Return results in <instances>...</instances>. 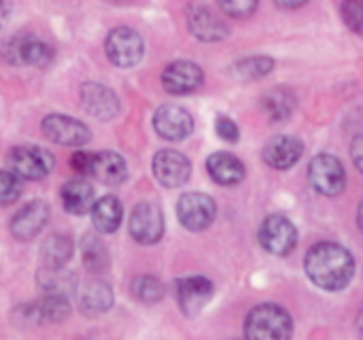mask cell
Returning <instances> with one entry per match:
<instances>
[{"mask_svg": "<svg viewBox=\"0 0 363 340\" xmlns=\"http://www.w3.org/2000/svg\"><path fill=\"white\" fill-rule=\"evenodd\" d=\"M62 202H64V209L72 215H85V213H91L94 207H96V194H94V187L83 181V179H72L68 181L64 187H62Z\"/></svg>", "mask_w": 363, "mask_h": 340, "instance_id": "20", "label": "cell"}, {"mask_svg": "<svg viewBox=\"0 0 363 340\" xmlns=\"http://www.w3.org/2000/svg\"><path fill=\"white\" fill-rule=\"evenodd\" d=\"M79 307L83 313L87 315H100L106 313L113 307V292L111 285L100 281V279H91L87 281L81 290H79Z\"/></svg>", "mask_w": 363, "mask_h": 340, "instance_id": "21", "label": "cell"}, {"mask_svg": "<svg viewBox=\"0 0 363 340\" xmlns=\"http://www.w3.org/2000/svg\"><path fill=\"white\" fill-rule=\"evenodd\" d=\"M232 340H238V339H232Z\"/></svg>", "mask_w": 363, "mask_h": 340, "instance_id": "40", "label": "cell"}, {"mask_svg": "<svg viewBox=\"0 0 363 340\" xmlns=\"http://www.w3.org/2000/svg\"><path fill=\"white\" fill-rule=\"evenodd\" d=\"M294 106H296L294 94H291L289 89H283V87L270 92V94L264 98V109H266V113H268V117H270L272 121H283V119H287V117L291 115Z\"/></svg>", "mask_w": 363, "mask_h": 340, "instance_id": "27", "label": "cell"}, {"mask_svg": "<svg viewBox=\"0 0 363 340\" xmlns=\"http://www.w3.org/2000/svg\"><path fill=\"white\" fill-rule=\"evenodd\" d=\"M28 317L32 322H43V324H60L70 315V305L68 298L62 296H45L36 305L26 307Z\"/></svg>", "mask_w": 363, "mask_h": 340, "instance_id": "23", "label": "cell"}, {"mask_svg": "<svg viewBox=\"0 0 363 340\" xmlns=\"http://www.w3.org/2000/svg\"><path fill=\"white\" fill-rule=\"evenodd\" d=\"M106 55L108 60L119 66V68H132L140 62L145 45L143 38L136 30L132 28H115L111 30V34L106 36Z\"/></svg>", "mask_w": 363, "mask_h": 340, "instance_id": "6", "label": "cell"}, {"mask_svg": "<svg viewBox=\"0 0 363 340\" xmlns=\"http://www.w3.org/2000/svg\"><path fill=\"white\" fill-rule=\"evenodd\" d=\"M206 170L211 179L219 185H236L245 179V164L225 151L213 153L206 160Z\"/></svg>", "mask_w": 363, "mask_h": 340, "instance_id": "19", "label": "cell"}, {"mask_svg": "<svg viewBox=\"0 0 363 340\" xmlns=\"http://www.w3.org/2000/svg\"><path fill=\"white\" fill-rule=\"evenodd\" d=\"M351 155H353L355 166L363 172V134L362 136H357V138L351 143Z\"/></svg>", "mask_w": 363, "mask_h": 340, "instance_id": "36", "label": "cell"}, {"mask_svg": "<svg viewBox=\"0 0 363 340\" xmlns=\"http://www.w3.org/2000/svg\"><path fill=\"white\" fill-rule=\"evenodd\" d=\"M70 164H72V168H74L77 172H83V175H91L94 153H83V151H79V153H74V155H72Z\"/></svg>", "mask_w": 363, "mask_h": 340, "instance_id": "35", "label": "cell"}, {"mask_svg": "<svg viewBox=\"0 0 363 340\" xmlns=\"http://www.w3.org/2000/svg\"><path fill=\"white\" fill-rule=\"evenodd\" d=\"M81 100L85 111L102 121H108L119 113V98L102 83H85L81 87Z\"/></svg>", "mask_w": 363, "mask_h": 340, "instance_id": "18", "label": "cell"}, {"mask_svg": "<svg viewBox=\"0 0 363 340\" xmlns=\"http://www.w3.org/2000/svg\"><path fill=\"white\" fill-rule=\"evenodd\" d=\"M302 153H304V143L296 136H289V134L274 136L264 147L266 164L277 168V170H287V168L296 166L300 162Z\"/></svg>", "mask_w": 363, "mask_h": 340, "instance_id": "16", "label": "cell"}, {"mask_svg": "<svg viewBox=\"0 0 363 340\" xmlns=\"http://www.w3.org/2000/svg\"><path fill=\"white\" fill-rule=\"evenodd\" d=\"M259 243L272 256H289L298 245V230L285 215H270L259 228Z\"/></svg>", "mask_w": 363, "mask_h": 340, "instance_id": "5", "label": "cell"}, {"mask_svg": "<svg viewBox=\"0 0 363 340\" xmlns=\"http://www.w3.org/2000/svg\"><path fill=\"white\" fill-rule=\"evenodd\" d=\"M291 315L279 305L255 307L245 322V340H291Z\"/></svg>", "mask_w": 363, "mask_h": 340, "instance_id": "2", "label": "cell"}, {"mask_svg": "<svg viewBox=\"0 0 363 340\" xmlns=\"http://www.w3.org/2000/svg\"><path fill=\"white\" fill-rule=\"evenodd\" d=\"M342 17L347 26L363 36V0H349L342 4Z\"/></svg>", "mask_w": 363, "mask_h": 340, "instance_id": "32", "label": "cell"}, {"mask_svg": "<svg viewBox=\"0 0 363 340\" xmlns=\"http://www.w3.org/2000/svg\"><path fill=\"white\" fill-rule=\"evenodd\" d=\"M49 215H51V211H49V207L43 200L28 202L26 207H21L13 215V221H11L13 236L19 238V241H30V238L38 236L40 230L47 226Z\"/></svg>", "mask_w": 363, "mask_h": 340, "instance_id": "15", "label": "cell"}, {"mask_svg": "<svg viewBox=\"0 0 363 340\" xmlns=\"http://www.w3.org/2000/svg\"><path fill=\"white\" fill-rule=\"evenodd\" d=\"M9 170L21 179H30V181H38L43 177H47L53 170V155L47 149L40 147H30V145H21V147H13L9 151Z\"/></svg>", "mask_w": 363, "mask_h": 340, "instance_id": "3", "label": "cell"}, {"mask_svg": "<svg viewBox=\"0 0 363 340\" xmlns=\"http://www.w3.org/2000/svg\"><path fill=\"white\" fill-rule=\"evenodd\" d=\"M132 292H134V296H136L140 302L153 305V302H160V300L164 298L166 287H164V283H162L160 279H155V277H138V279H134V283H132Z\"/></svg>", "mask_w": 363, "mask_h": 340, "instance_id": "29", "label": "cell"}, {"mask_svg": "<svg viewBox=\"0 0 363 340\" xmlns=\"http://www.w3.org/2000/svg\"><path fill=\"white\" fill-rule=\"evenodd\" d=\"M83 264L91 273H100V270H104L108 266L106 247L94 234H87L83 238Z\"/></svg>", "mask_w": 363, "mask_h": 340, "instance_id": "28", "label": "cell"}, {"mask_svg": "<svg viewBox=\"0 0 363 340\" xmlns=\"http://www.w3.org/2000/svg\"><path fill=\"white\" fill-rule=\"evenodd\" d=\"M304 270L317 287L325 292H340L351 283L355 262L345 247L336 243H319L306 253Z\"/></svg>", "mask_w": 363, "mask_h": 340, "instance_id": "1", "label": "cell"}, {"mask_svg": "<svg viewBox=\"0 0 363 340\" xmlns=\"http://www.w3.org/2000/svg\"><path fill=\"white\" fill-rule=\"evenodd\" d=\"M91 175L98 181L106 183V185H119L128 177V166H125V160L119 153L102 151V153H94Z\"/></svg>", "mask_w": 363, "mask_h": 340, "instance_id": "22", "label": "cell"}, {"mask_svg": "<svg viewBox=\"0 0 363 340\" xmlns=\"http://www.w3.org/2000/svg\"><path fill=\"white\" fill-rule=\"evenodd\" d=\"M272 68H274V60H270V57H262V55L247 57L236 64V77L245 79V81H255V79H262L268 72H272Z\"/></svg>", "mask_w": 363, "mask_h": 340, "instance_id": "30", "label": "cell"}, {"mask_svg": "<svg viewBox=\"0 0 363 340\" xmlns=\"http://www.w3.org/2000/svg\"><path fill=\"white\" fill-rule=\"evenodd\" d=\"M357 224H359V228H362L363 232V202L362 207H359V213H357Z\"/></svg>", "mask_w": 363, "mask_h": 340, "instance_id": "39", "label": "cell"}, {"mask_svg": "<svg viewBox=\"0 0 363 340\" xmlns=\"http://www.w3.org/2000/svg\"><path fill=\"white\" fill-rule=\"evenodd\" d=\"M151 168H153L155 179L164 187H181L187 183V179L191 175L189 160L183 153L172 151V149H162L160 153H155Z\"/></svg>", "mask_w": 363, "mask_h": 340, "instance_id": "11", "label": "cell"}, {"mask_svg": "<svg viewBox=\"0 0 363 340\" xmlns=\"http://www.w3.org/2000/svg\"><path fill=\"white\" fill-rule=\"evenodd\" d=\"M4 55L11 64H30L43 68L53 60V49L43 40L23 34L4 43Z\"/></svg>", "mask_w": 363, "mask_h": 340, "instance_id": "8", "label": "cell"}, {"mask_svg": "<svg viewBox=\"0 0 363 340\" xmlns=\"http://www.w3.org/2000/svg\"><path fill=\"white\" fill-rule=\"evenodd\" d=\"M187 26L196 38L206 40V43L223 40L228 36L225 21H221V17L217 13H213L208 6L191 4L189 13H187Z\"/></svg>", "mask_w": 363, "mask_h": 340, "instance_id": "17", "label": "cell"}, {"mask_svg": "<svg viewBox=\"0 0 363 340\" xmlns=\"http://www.w3.org/2000/svg\"><path fill=\"white\" fill-rule=\"evenodd\" d=\"M72 251H74V245L66 234H51L49 238H45L40 247L45 268H64L70 262Z\"/></svg>", "mask_w": 363, "mask_h": 340, "instance_id": "25", "label": "cell"}, {"mask_svg": "<svg viewBox=\"0 0 363 340\" xmlns=\"http://www.w3.org/2000/svg\"><path fill=\"white\" fill-rule=\"evenodd\" d=\"M304 2H279V6H285V9H296V6H302Z\"/></svg>", "mask_w": 363, "mask_h": 340, "instance_id": "37", "label": "cell"}, {"mask_svg": "<svg viewBox=\"0 0 363 340\" xmlns=\"http://www.w3.org/2000/svg\"><path fill=\"white\" fill-rule=\"evenodd\" d=\"M308 179H311V185L319 194L338 196L345 190L347 172H345V166L340 164L338 158L321 153V155L313 158V162L308 166Z\"/></svg>", "mask_w": 363, "mask_h": 340, "instance_id": "7", "label": "cell"}, {"mask_svg": "<svg viewBox=\"0 0 363 340\" xmlns=\"http://www.w3.org/2000/svg\"><path fill=\"white\" fill-rule=\"evenodd\" d=\"M121 215H123V209H121L119 198H115V196L100 198L96 202L94 211H91L94 226L102 234H113L119 228V224H121Z\"/></svg>", "mask_w": 363, "mask_h": 340, "instance_id": "24", "label": "cell"}, {"mask_svg": "<svg viewBox=\"0 0 363 340\" xmlns=\"http://www.w3.org/2000/svg\"><path fill=\"white\" fill-rule=\"evenodd\" d=\"M204 81V72L196 62H187V60H179L166 66L164 75H162V83L164 89L174 94V96H185L196 92Z\"/></svg>", "mask_w": 363, "mask_h": 340, "instance_id": "14", "label": "cell"}, {"mask_svg": "<svg viewBox=\"0 0 363 340\" xmlns=\"http://www.w3.org/2000/svg\"><path fill=\"white\" fill-rule=\"evenodd\" d=\"M43 132L62 147H79L89 141V128L68 115H47L43 119Z\"/></svg>", "mask_w": 363, "mask_h": 340, "instance_id": "10", "label": "cell"}, {"mask_svg": "<svg viewBox=\"0 0 363 340\" xmlns=\"http://www.w3.org/2000/svg\"><path fill=\"white\" fill-rule=\"evenodd\" d=\"M153 128L166 141H183L194 132V119L183 106L164 104L153 115Z\"/></svg>", "mask_w": 363, "mask_h": 340, "instance_id": "13", "label": "cell"}, {"mask_svg": "<svg viewBox=\"0 0 363 340\" xmlns=\"http://www.w3.org/2000/svg\"><path fill=\"white\" fill-rule=\"evenodd\" d=\"M130 234L140 245H155L164 234V215L157 204L140 202L130 217Z\"/></svg>", "mask_w": 363, "mask_h": 340, "instance_id": "9", "label": "cell"}, {"mask_svg": "<svg viewBox=\"0 0 363 340\" xmlns=\"http://www.w3.org/2000/svg\"><path fill=\"white\" fill-rule=\"evenodd\" d=\"M21 194V183H19V177L13 175L11 170H2L0 172V200L4 207L13 204Z\"/></svg>", "mask_w": 363, "mask_h": 340, "instance_id": "31", "label": "cell"}, {"mask_svg": "<svg viewBox=\"0 0 363 340\" xmlns=\"http://www.w3.org/2000/svg\"><path fill=\"white\" fill-rule=\"evenodd\" d=\"M177 302L187 317H196L213 298V283L204 277H185L177 281Z\"/></svg>", "mask_w": 363, "mask_h": 340, "instance_id": "12", "label": "cell"}, {"mask_svg": "<svg viewBox=\"0 0 363 340\" xmlns=\"http://www.w3.org/2000/svg\"><path fill=\"white\" fill-rule=\"evenodd\" d=\"M257 9V2H247V0H234V2H221V11L232 15V17H247Z\"/></svg>", "mask_w": 363, "mask_h": 340, "instance_id": "34", "label": "cell"}, {"mask_svg": "<svg viewBox=\"0 0 363 340\" xmlns=\"http://www.w3.org/2000/svg\"><path fill=\"white\" fill-rule=\"evenodd\" d=\"M215 130H217V134H219L223 141H228V143H236V141L240 138V130H238V126H236L230 117H225V115H219V117H217V121H215Z\"/></svg>", "mask_w": 363, "mask_h": 340, "instance_id": "33", "label": "cell"}, {"mask_svg": "<svg viewBox=\"0 0 363 340\" xmlns=\"http://www.w3.org/2000/svg\"><path fill=\"white\" fill-rule=\"evenodd\" d=\"M177 215L183 228L189 232H202L206 230L217 215V204L211 196L200 194V192H189L181 196L177 204Z\"/></svg>", "mask_w": 363, "mask_h": 340, "instance_id": "4", "label": "cell"}, {"mask_svg": "<svg viewBox=\"0 0 363 340\" xmlns=\"http://www.w3.org/2000/svg\"><path fill=\"white\" fill-rule=\"evenodd\" d=\"M40 290L47 296H62L66 298L72 290H77V277L66 268H43L36 277Z\"/></svg>", "mask_w": 363, "mask_h": 340, "instance_id": "26", "label": "cell"}, {"mask_svg": "<svg viewBox=\"0 0 363 340\" xmlns=\"http://www.w3.org/2000/svg\"><path fill=\"white\" fill-rule=\"evenodd\" d=\"M357 330H359V336L363 339V309L359 311V317H357Z\"/></svg>", "mask_w": 363, "mask_h": 340, "instance_id": "38", "label": "cell"}]
</instances>
